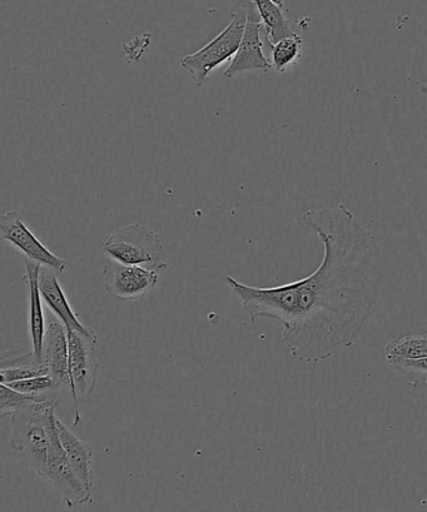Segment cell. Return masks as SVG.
<instances>
[{
	"instance_id": "cell-1",
	"label": "cell",
	"mask_w": 427,
	"mask_h": 512,
	"mask_svg": "<svg viewBox=\"0 0 427 512\" xmlns=\"http://www.w3.org/2000/svg\"><path fill=\"white\" fill-rule=\"evenodd\" d=\"M301 221L324 245V260L315 272L277 287L245 285L231 276L226 283L252 322L271 318L281 323L290 354L314 365L354 344L374 313L381 247L344 205L307 211Z\"/></svg>"
},
{
	"instance_id": "cell-2",
	"label": "cell",
	"mask_w": 427,
	"mask_h": 512,
	"mask_svg": "<svg viewBox=\"0 0 427 512\" xmlns=\"http://www.w3.org/2000/svg\"><path fill=\"white\" fill-rule=\"evenodd\" d=\"M53 399L32 401L11 415V449L19 464L46 480L49 421L56 414Z\"/></svg>"
},
{
	"instance_id": "cell-3",
	"label": "cell",
	"mask_w": 427,
	"mask_h": 512,
	"mask_svg": "<svg viewBox=\"0 0 427 512\" xmlns=\"http://www.w3.org/2000/svg\"><path fill=\"white\" fill-rule=\"evenodd\" d=\"M101 248L107 258L124 265L141 266L152 271L165 270L167 252L160 235L139 223L116 228L104 238Z\"/></svg>"
},
{
	"instance_id": "cell-4",
	"label": "cell",
	"mask_w": 427,
	"mask_h": 512,
	"mask_svg": "<svg viewBox=\"0 0 427 512\" xmlns=\"http://www.w3.org/2000/svg\"><path fill=\"white\" fill-rule=\"evenodd\" d=\"M247 8L248 0L237 2L231 9L228 26L200 51L180 59L181 67L190 73L196 87H202L217 67L236 56L245 34Z\"/></svg>"
},
{
	"instance_id": "cell-5",
	"label": "cell",
	"mask_w": 427,
	"mask_h": 512,
	"mask_svg": "<svg viewBox=\"0 0 427 512\" xmlns=\"http://www.w3.org/2000/svg\"><path fill=\"white\" fill-rule=\"evenodd\" d=\"M69 344V374H71V392L74 402V426L79 425L81 415L78 399L89 400L97 384L99 361L97 357L98 337L84 336L76 331H67Z\"/></svg>"
},
{
	"instance_id": "cell-6",
	"label": "cell",
	"mask_w": 427,
	"mask_h": 512,
	"mask_svg": "<svg viewBox=\"0 0 427 512\" xmlns=\"http://www.w3.org/2000/svg\"><path fill=\"white\" fill-rule=\"evenodd\" d=\"M48 469L46 480L62 495L69 507L92 502V490H89L74 472L66 451L63 449L57 429V416L49 421Z\"/></svg>"
},
{
	"instance_id": "cell-7",
	"label": "cell",
	"mask_w": 427,
	"mask_h": 512,
	"mask_svg": "<svg viewBox=\"0 0 427 512\" xmlns=\"http://www.w3.org/2000/svg\"><path fill=\"white\" fill-rule=\"evenodd\" d=\"M0 237L28 260L52 268L58 275L66 272L68 262L54 255L23 221L18 211H7L0 216Z\"/></svg>"
},
{
	"instance_id": "cell-8",
	"label": "cell",
	"mask_w": 427,
	"mask_h": 512,
	"mask_svg": "<svg viewBox=\"0 0 427 512\" xmlns=\"http://www.w3.org/2000/svg\"><path fill=\"white\" fill-rule=\"evenodd\" d=\"M157 271L141 266L124 265V263L107 258L103 268V285L108 295L118 301H136L145 298L157 286Z\"/></svg>"
},
{
	"instance_id": "cell-9",
	"label": "cell",
	"mask_w": 427,
	"mask_h": 512,
	"mask_svg": "<svg viewBox=\"0 0 427 512\" xmlns=\"http://www.w3.org/2000/svg\"><path fill=\"white\" fill-rule=\"evenodd\" d=\"M262 19L255 2L248 0L247 23L240 48L226 69L225 77L233 78L250 72H268L272 69L271 61L263 53L261 31Z\"/></svg>"
},
{
	"instance_id": "cell-10",
	"label": "cell",
	"mask_w": 427,
	"mask_h": 512,
	"mask_svg": "<svg viewBox=\"0 0 427 512\" xmlns=\"http://www.w3.org/2000/svg\"><path fill=\"white\" fill-rule=\"evenodd\" d=\"M43 359L48 374L56 382L58 389H71L69 374V344L66 326L53 313L47 320L46 337H44Z\"/></svg>"
},
{
	"instance_id": "cell-11",
	"label": "cell",
	"mask_w": 427,
	"mask_h": 512,
	"mask_svg": "<svg viewBox=\"0 0 427 512\" xmlns=\"http://www.w3.org/2000/svg\"><path fill=\"white\" fill-rule=\"evenodd\" d=\"M39 288H41L43 301L46 302L53 315L62 321L67 331H76L84 336L97 337L96 332L92 328L84 326L76 312L73 311L61 283L58 281V273L54 272L52 268L42 266Z\"/></svg>"
},
{
	"instance_id": "cell-12",
	"label": "cell",
	"mask_w": 427,
	"mask_h": 512,
	"mask_svg": "<svg viewBox=\"0 0 427 512\" xmlns=\"http://www.w3.org/2000/svg\"><path fill=\"white\" fill-rule=\"evenodd\" d=\"M26 273L24 280L28 286V323L29 336H31L32 350L39 360L43 359L44 337H46L47 320L44 317L42 306L41 288H39V276H41L42 265L31 260H24ZM46 364V362H44Z\"/></svg>"
},
{
	"instance_id": "cell-13",
	"label": "cell",
	"mask_w": 427,
	"mask_h": 512,
	"mask_svg": "<svg viewBox=\"0 0 427 512\" xmlns=\"http://www.w3.org/2000/svg\"><path fill=\"white\" fill-rule=\"evenodd\" d=\"M49 375L46 364L39 360L33 350L13 349L4 351L0 359V384Z\"/></svg>"
},
{
	"instance_id": "cell-14",
	"label": "cell",
	"mask_w": 427,
	"mask_h": 512,
	"mask_svg": "<svg viewBox=\"0 0 427 512\" xmlns=\"http://www.w3.org/2000/svg\"><path fill=\"white\" fill-rule=\"evenodd\" d=\"M57 429L63 449L79 479L89 490L93 489V449L82 441L57 417Z\"/></svg>"
},
{
	"instance_id": "cell-15",
	"label": "cell",
	"mask_w": 427,
	"mask_h": 512,
	"mask_svg": "<svg viewBox=\"0 0 427 512\" xmlns=\"http://www.w3.org/2000/svg\"><path fill=\"white\" fill-rule=\"evenodd\" d=\"M260 13L263 28L266 31V42L268 46L281 41V39L295 34L292 31L289 21L283 13V8L277 6L272 0H253Z\"/></svg>"
},
{
	"instance_id": "cell-16",
	"label": "cell",
	"mask_w": 427,
	"mask_h": 512,
	"mask_svg": "<svg viewBox=\"0 0 427 512\" xmlns=\"http://www.w3.org/2000/svg\"><path fill=\"white\" fill-rule=\"evenodd\" d=\"M270 48L272 69L278 73H286L301 61L304 41L295 33L272 44Z\"/></svg>"
},
{
	"instance_id": "cell-17",
	"label": "cell",
	"mask_w": 427,
	"mask_h": 512,
	"mask_svg": "<svg viewBox=\"0 0 427 512\" xmlns=\"http://www.w3.org/2000/svg\"><path fill=\"white\" fill-rule=\"evenodd\" d=\"M386 359H419L427 356V326L391 341L385 349Z\"/></svg>"
},
{
	"instance_id": "cell-18",
	"label": "cell",
	"mask_w": 427,
	"mask_h": 512,
	"mask_svg": "<svg viewBox=\"0 0 427 512\" xmlns=\"http://www.w3.org/2000/svg\"><path fill=\"white\" fill-rule=\"evenodd\" d=\"M386 360L397 372L406 377L412 390L427 387V356L419 357V359L391 357V359Z\"/></svg>"
},
{
	"instance_id": "cell-19",
	"label": "cell",
	"mask_w": 427,
	"mask_h": 512,
	"mask_svg": "<svg viewBox=\"0 0 427 512\" xmlns=\"http://www.w3.org/2000/svg\"><path fill=\"white\" fill-rule=\"evenodd\" d=\"M47 399H49V397L46 395H27L12 389L11 386L0 384V414H2V416H11L13 412L21 409V407L28 404V402Z\"/></svg>"
},
{
	"instance_id": "cell-20",
	"label": "cell",
	"mask_w": 427,
	"mask_h": 512,
	"mask_svg": "<svg viewBox=\"0 0 427 512\" xmlns=\"http://www.w3.org/2000/svg\"><path fill=\"white\" fill-rule=\"evenodd\" d=\"M12 389L27 395L43 396L47 392L59 390L51 375L32 377V379L21 380L8 384Z\"/></svg>"
},
{
	"instance_id": "cell-21",
	"label": "cell",
	"mask_w": 427,
	"mask_h": 512,
	"mask_svg": "<svg viewBox=\"0 0 427 512\" xmlns=\"http://www.w3.org/2000/svg\"><path fill=\"white\" fill-rule=\"evenodd\" d=\"M272 2H275L277 6H280L281 8L285 7V4H283V0H272Z\"/></svg>"
}]
</instances>
